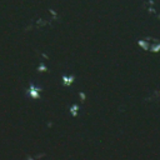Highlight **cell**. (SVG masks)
I'll list each match as a JSON object with an SVG mask.
<instances>
[{
    "instance_id": "obj_7",
    "label": "cell",
    "mask_w": 160,
    "mask_h": 160,
    "mask_svg": "<svg viewBox=\"0 0 160 160\" xmlns=\"http://www.w3.org/2000/svg\"><path fill=\"white\" fill-rule=\"evenodd\" d=\"M36 71L40 72V74H45V72L49 71V68H48V65H46L44 61H40V62L38 64V66H36Z\"/></svg>"
},
{
    "instance_id": "obj_5",
    "label": "cell",
    "mask_w": 160,
    "mask_h": 160,
    "mask_svg": "<svg viewBox=\"0 0 160 160\" xmlns=\"http://www.w3.org/2000/svg\"><path fill=\"white\" fill-rule=\"evenodd\" d=\"M150 52H154V54L160 52V40L152 39V42H150Z\"/></svg>"
},
{
    "instance_id": "obj_6",
    "label": "cell",
    "mask_w": 160,
    "mask_h": 160,
    "mask_svg": "<svg viewBox=\"0 0 160 160\" xmlns=\"http://www.w3.org/2000/svg\"><path fill=\"white\" fill-rule=\"evenodd\" d=\"M51 24V19L50 20H46V19H38L36 21H35V26L36 28H45V26H48V25H50Z\"/></svg>"
},
{
    "instance_id": "obj_12",
    "label": "cell",
    "mask_w": 160,
    "mask_h": 160,
    "mask_svg": "<svg viewBox=\"0 0 160 160\" xmlns=\"http://www.w3.org/2000/svg\"><path fill=\"white\" fill-rule=\"evenodd\" d=\"M46 125H48V126H49V128H51V126H52V122H48V124H46Z\"/></svg>"
},
{
    "instance_id": "obj_4",
    "label": "cell",
    "mask_w": 160,
    "mask_h": 160,
    "mask_svg": "<svg viewBox=\"0 0 160 160\" xmlns=\"http://www.w3.org/2000/svg\"><path fill=\"white\" fill-rule=\"evenodd\" d=\"M136 44H138L144 51H150V41H149V38H145V39H138Z\"/></svg>"
},
{
    "instance_id": "obj_11",
    "label": "cell",
    "mask_w": 160,
    "mask_h": 160,
    "mask_svg": "<svg viewBox=\"0 0 160 160\" xmlns=\"http://www.w3.org/2000/svg\"><path fill=\"white\" fill-rule=\"evenodd\" d=\"M40 58H42L44 60H49V59H50V55L46 54L45 51H42V52H40Z\"/></svg>"
},
{
    "instance_id": "obj_8",
    "label": "cell",
    "mask_w": 160,
    "mask_h": 160,
    "mask_svg": "<svg viewBox=\"0 0 160 160\" xmlns=\"http://www.w3.org/2000/svg\"><path fill=\"white\" fill-rule=\"evenodd\" d=\"M45 155H46L45 152H38V154H35V155H26V159H28V160H38V159L44 158Z\"/></svg>"
},
{
    "instance_id": "obj_9",
    "label": "cell",
    "mask_w": 160,
    "mask_h": 160,
    "mask_svg": "<svg viewBox=\"0 0 160 160\" xmlns=\"http://www.w3.org/2000/svg\"><path fill=\"white\" fill-rule=\"evenodd\" d=\"M48 11H49V15H50L51 20H58V19H59V12H58L54 8H50Z\"/></svg>"
},
{
    "instance_id": "obj_10",
    "label": "cell",
    "mask_w": 160,
    "mask_h": 160,
    "mask_svg": "<svg viewBox=\"0 0 160 160\" xmlns=\"http://www.w3.org/2000/svg\"><path fill=\"white\" fill-rule=\"evenodd\" d=\"M78 96H79L80 102H85L86 101V94H85V91H79L78 92Z\"/></svg>"
},
{
    "instance_id": "obj_2",
    "label": "cell",
    "mask_w": 160,
    "mask_h": 160,
    "mask_svg": "<svg viewBox=\"0 0 160 160\" xmlns=\"http://www.w3.org/2000/svg\"><path fill=\"white\" fill-rule=\"evenodd\" d=\"M60 81H61V85L65 86V88H70L74 82H75V76L72 74H62L60 76Z\"/></svg>"
},
{
    "instance_id": "obj_1",
    "label": "cell",
    "mask_w": 160,
    "mask_h": 160,
    "mask_svg": "<svg viewBox=\"0 0 160 160\" xmlns=\"http://www.w3.org/2000/svg\"><path fill=\"white\" fill-rule=\"evenodd\" d=\"M41 91H42V88L35 82H30L28 89H26V95L28 98L32 99V100H39L40 96H41Z\"/></svg>"
},
{
    "instance_id": "obj_3",
    "label": "cell",
    "mask_w": 160,
    "mask_h": 160,
    "mask_svg": "<svg viewBox=\"0 0 160 160\" xmlns=\"http://www.w3.org/2000/svg\"><path fill=\"white\" fill-rule=\"evenodd\" d=\"M80 114V105L78 102H74L69 106V115L71 118H78Z\"/></svg>"
}]
</instances>
